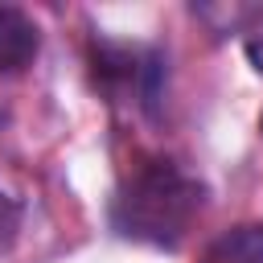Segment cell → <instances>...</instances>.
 Wrapping results in <instances>:
<instances>
[{
    "label": "cell",
    "instance_id": "1",
    "mask_svg": "<svg viewBox=\"0 0 263 263\" xmlns=\"http://www.w3.org/2000/svg\"><path fill=\"white\" fill-rule=\"evenodd\" d=\"M205 181L181 168L168 156H140L115 185L107 222L119 238L177 251L193 226V218L205 210Z\"/></svg>",
    "mask_w": 263,
    "mask_h": 263
},
{
    "label": "cell",
    "instance_id": "2",
    "mask_svg": "<svg viewBox=\"0 0 263 263\" xmlns=\"http://www.w3.org/2000/svg\"><path fill=\"white\" fill-rule=\"evenodd\" d=\"M90 74L95 86L107 95V103H123L148 119L160 115L164 86H168V58L160 45L144 41H115V37H90Z\"/></svg>",
    "mask_w": 263,
    "mask_h": 263
},
{
    "label": "cell",
    "instance_id": "3",
    "mask_svg": "<svg viewBox=\"0 0 263 263\" xmlns=\"http://www.w3.org/2000/svg\"><path fill=\"white\" fill-rule=\"evenodd\" d=\"M41 53V29L37 21L16 8V4H0V78L25 74Z\"/></svg>",
    "mask_w": 263,
    "mask_h": 263
},
{
    "label": "cell",
    "instance_id": "4",
    "mask_svg": "<svg viewBox=\"0 0 263 263\" xmlns=\"http://www.w3.org/2000/svg\"><path fill=\"white\" fill-rule=\"evenodd\" d=\"M197 263H263V222H238L210 238Z\"/></svg>",
    "mask_w": 263,
    "mask_h": 263
},
{
    "label": "cell",
    "instance_id": "5",
    "mask_svg": "<svg viewBox=\"0 0 263 263\" xmlns=\"http://www.w3.org/2000/svg\"><path fill=\"white\" fill-rule=\"evenodd\" d=\"M21 222H25V205H21L8 189H0V255L12 251V242H16V234H21Z\"/></svg>",
    "mask_w": 263,
    "mask_h": 263
},
{
    "label": "cell",
    "instance_id": "6",
    "mask_svg": "<svg viewBox=\"0 0 263 263\" xmlns=\"http://www.w3.org/2000/svg\"><path fill=\"white\" fill-rule=\"evenodd\" d=\"M238 33H242V53H247V62L263 74V8H251Z\"/></svg>",
    "mask_w": 263,
    "mask_h": 263
},
{
    "label": "cell",
    "instance_id": "7",
    "mask_svg": "<svg viewBox=\"0 0 263 263\" xmlns=\"http://www.w3.org/2000/svg\"><path fill=\"white\" fill-rule=\"evenodd\" d=\"M259 132H263V115H259Z\"/></svg>",
    "mask_w": 263,
    "mask_h": 263
}]
</instances>
